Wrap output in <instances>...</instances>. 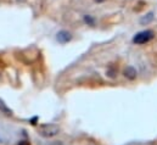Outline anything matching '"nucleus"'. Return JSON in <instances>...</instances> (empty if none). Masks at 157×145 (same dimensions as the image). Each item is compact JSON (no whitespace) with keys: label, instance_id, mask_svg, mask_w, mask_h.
I'll return each mask as SVG.
<instances>
[{"label":"nucleus","instance_id":"nucleus-8","mask_svg":"<svg viewBox=\"0 0 157 145\" xmlns=\"http://www.w3.org/2000/svg\"><path fill=\"white\" fill-rule=\"evenodd\" d=\"M18 145H29V143H28V142H20Z\"/></svg>","mask_w":157,"mask_h":145},{"label":"nucleus","instance_id":"nucleus-2","mask_svg":"<svg viewBox=\"0 0 157 145\" xmlns=\"http://www.w3.org/2000/svg\"><path fill=\"white\" fill-rule=\"evenodd\" d=\"M154 37H155L154 31H151V29H145V31H141V32H139V33H136V34L134 36L133 43H134V44H138V45H143V44L149 43Z\"/></svg>","mask_w":157,"mask_h":145},{"label":"nucleus","instance_id":"nucleus-9","mask_svg":"<svg viewBox=\"0 0 157 145\" xmlns=\"http://www.w3.org/2000/svg\"><path fill=\"white\" fill-rule=\"evenodd\" d=\"M95 1H96V2H104L105 0H95Z\"/></svg>","mask_w":157,"mask_h":145},{"label":"nucleus","instance_id":"nucleus-3","mask_svg":"<svg viewBox=\"0 0 157 145\" xmlns=\"http://www.w3.org/2000/svg\"><path fill=\"white\" fill-rule=\"evenodd\" d=\"M56 39H57L59 43L66 44V43H68V41L72 39V34H71L68 31H60V32L56 34Z\"/></svg>","mask_w":157,"mask_h":145},{"label":"nucleus","instance_id":"nucleus-1","mask_svg":"<svg viewBox=\"0 0 157 145\" xmlns=\"http://www.w3.org/2000/svg\"><path fill=\"white\" fill-rule=\"evenodd\" d=\"M38 133L44 138H52L60 133V127L54 123H44L39 126Z\"/></svg>","mask_w":157,"mask_h":145},{"label":"nucleus","instance_id":"nucleus-5","mask_svg":"<svg viewBox=\"0 0 157 145\" xmlns=\"http://www.w3.org/2000/svg\"><path fill=\"white\" fill-rule=\"evenodd\" d=\"M152 20H154V12H149L147 15H145L144 17H141L140 23H141V25H149Z\"/></svg>","mask_w":157,"mask_h":145},{"label":"nucleus","instance_id":"nucleus-7","mask_svg":"<svg viewBox=\"0 0 157 145\" xmlns=\"http://www.w3.org/2000/svg\"><path fill=\"white\" fill-rule=\"evenodd\" d=\"M84 22L88 25V26H94L95 25V18L90 15H85L84 16Z\"/></svg>","mask_w":157,"mask_h":145},{"label":"nucleus","instance_id":"nucleus-6","mask_svg":"<svg viewBox=\"0 0 157 145\" xmlns=\"http://www.w3.org/2000/svg\"><path fill=\"white\" fill-rule=\"evenodd\" d=\"M0 111H1V112H4L5 115H11V112H12L11 110L7 108V105H6L1 99H0Z\"/></svg>","mask_w":157,"mask_h":145},{"label":"nucleus","instance_id":"nucleus-4","mask_svg":"<svg viewBox=\"0 0 157 145\" xmlns=\"http://www.w3.org/2000/svg\"><path fill=\"white\" fill-rule=\"evenodd\" d=\"M124 76L128 78V79H134L136 77V71L134 70V67H127L125 71H124Z\"/></svg>","mask_w":157,"mask_h":145}]
</instances>
